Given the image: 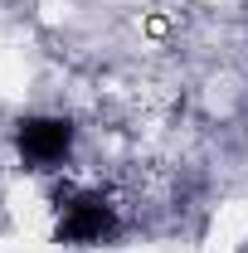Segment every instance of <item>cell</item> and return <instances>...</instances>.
Returning <instances> with one entry per match:
<instances>
[{
	"instance_id": "1",
	"label": "cell",
	"mask_w": 248,
	"mask_h": 253,
	"mask_svg": "<svg viewBox=\"0 0 248 253\" xmlns=\"http://www.w3.org/2000/svg\"><path fill=\"white\" fill-rule=\"evenodd\" d=\"M122 234V219H117V205L97 190H83V195H68L59 205V224H54V239L68 244V249H97V244H112Z\"/></svg>"
},
{
	"instance_id": "2",
	"label": "cell",
	"mask_w": 248,
	"mask_h": 253,
	"mask_svg": "<svg viewBox=\"0 0 248 253\" xmlns=\"http://www.w3.org/2000/svg\"><path fill=\"white\" fill-rule=\"evenodd\" d=\"M73 141H78V126L68 117H20L15 122V151L30 170H59L63 161L73 156Z\"/></svg>"
}]
</instances>
